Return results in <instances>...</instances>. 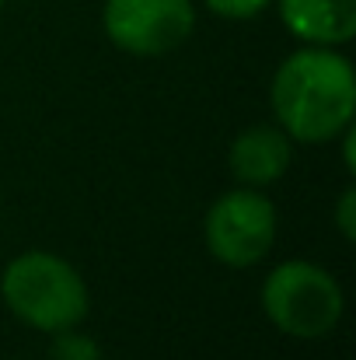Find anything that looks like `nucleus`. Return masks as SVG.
<instances>
[{"instance_id": "obj_1", "label": "nucleus", "mask_w": 356, "mask_h": 360, "mask_svg": "<svg viewBox=\"0 0 356 360\" xmlns=\"http://www.w3.org/2000/svg\"><path fill=\"white\" fill-rule=\"evenodd\" d=\"M272 109L297 140L304 143L332 140L353 120V63L329 49L294 53L272 77Z\"/></svg>"}, {"instance_id": "obj_2", "label": "nucleus", "mask_w": 356, "mask_h": 360, "mask_svg": "<svg viewBox=\"0 0 356 360\" xmlns=\"http://www.w3.org/2000/svg\"><path fill=\"white\" fill-rule=\"evenodd\" d=\"M4 301L18 319L42 333H63L88 315V287L81 273L49 252H28L7 266Z\"/></svg>"}, {"instance_id": "obj_3", "label": "nucleus", "mask_w": 356, "mask_h": 360, "mask_svg": "<svg viewBox=\"0 0 356 360\" xmlns=\"http://www.w3.org/2000/svg\"><path fill=\"white\" fill-rule=\"evenodd\" d=\"M262 304L272 326H279L286 336L318 340L336 329L343 315V290L322 266L294 259L265 276Z\"/></svg>"}, {"instance_id": "obj_4", "label": "nucleus", "mask_w": 356, "mask_h": 360, "mask_svg": "<svg viewBox=\"0 0 356 360\" xmlns=\"http://www.w3.org/2000/svg\"><path fill=\"white\" fill-rule=\"evenodd\" d=\"M276 238V210L265 196L235 189L206 214V248L228 266H255Z\"/></svg>"}, {"instance_id": "obj_5", "label": "nucleus", "mask_w": 356, "mask_h": 360, "mask_svg": "<svg viewBox=\"0 0 356 360\" xmlns=\"http://www.w3.org/2000/svg\"><path fill=\"white\" fill-rule=\"evenodd\" d=\"M196 14L189 0H109L105 32L133 56H161L192 35Z\"/></svg>"}, {"instance_id": "obj_6", "label": "nucleus", "mask_w": 356, "mask_h": 360, "mask_svg": "<svg viewBox=\"0 0 356 360\" xmlns=\"http://www.w3.org/2000/svg\"><path fill=\"white\" fill-rule=\"evenodd\" d=\"M286 28L304 42H350L356 32V0H279Z\"/></svg>"}, {"instance_id": "obj_7", "label": "nucleus", "mask_w": 356, "mask_h": 360, "mask_svg": "<svg viewBox=\"0 0 356 360\" xmlns=\"http://www.w3.org/2000/svg\"><path fill=\"white\" fill-rule=\"evenodd\" d=\"M286 165H290V143L272 126L244 129L231 147V172L237 182H248V186H265L279 179Z\"/></svg>"}, {"instance_id": "obj_8", "label": "nucleus", "mask_w": 356, "mask_h": 360, "mask_svg": "<svg viewBox=\"0 0 356 360\" xmlns=\"http://www.w3.org/2000/svg\"><path fill=\"white\" fill-rule=\"evenodd\" d=\"M49 360H102V354H98V343L95 340L63 329V336L49 350Z\"/></svg>"}, {"instance_id": "obj_9", "label": "nucleus", "mask_w": 356, "mask_h": 360, "mask_svg": "<svg viewBox=\"0 0 356 360\" xmlns=\"http://www.w3.org/2000/svg\"><path fill=\"white\" fill-rule=\"evenodd\" d=\"M272 0H206V7L220 18H231V21H244V18H255L269 7Z\"/></svg>"}, {"instance_id": "obj_10", "label": "nucleus", "mask_w": 356, "mask_h": 360, "mask_svg": "<svg viewBox=\"0 0 356 360\" xmlns=\"http://www.w3.org/2000/svg\"><path fill=\"white\" fill-rule=\"evenodd\" d=\"M353 203H356V193L353 189H346L343 193V200H339V228H343V235L346 238H356V224H353Z\"/></svg>"}, {"instance_id": "obj_11", "label": "nucleus", "mask_w": 356, "mask_h": 360, "mask_svg": "<svg viewBox=\"0 0 356 360\" xmlns=\"http://www.w3.org/2000/svg\"><path fill=\"white\" fill-rule=\"evenodd\" d=\"M0 4H4V0H0Z\"/></svg>"}]
</instances>
